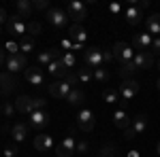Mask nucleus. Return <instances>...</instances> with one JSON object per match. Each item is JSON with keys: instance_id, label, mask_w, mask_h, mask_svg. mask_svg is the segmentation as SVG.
<instances>
[{"instance_id": "obj_1", "label": "nucleus", "mask_w": 160, "mask_h": 157, "mask_svg": "<svg viewBox=\"0 0 160 157\" xmlns=\"http://www.w3.org/2000/svg\"><path fill=\"white\" fill-rule=\"evenodd\" d=\"M66 15H68V19H73L75 24H81L88 17V7L83 2H79V0H73L66 7Z\"/></svg>"}, {"instance_id": "obj_2", "label": "nucleus", "mask_w": 160, "mask_h": 157, "mask_svg": "<svg viewBox=\"0 0 160 157\" xmlns=\"http://www.w3.org/2000/svg\"><path fill=\"white\" fill-rule=\"evenodd\" d=\"M139 89H141V85L137 83L135 79H126V81H122V85L118 87V94L122 96V102H130V100L139 94Z\"/></svg>"}, {"instance_id": "obj_3", "label": "nucleus", "mask_w": 160, "mask_h": 157, "mask_svg": "<svg viewBox=\"0 0 160 157\" xmlns=\"http://www.w3.org/2000/svg\"><path fill=\"white\" fill-rule=\"evenodd\" d=\"M111 51H113L115 60L120 62V64H122V62H130L132 58H135V49L130 47L128 43H124V40H120V43H115Z\"/></svg>"}, {"instance_id": "obj_4", "label": "nucleus", "mask_w": 160, "mask_h": 157, "mask_svg": "<svg viewBox=\"0 0 160 157\" xmlns=\"http://www.w3.org/2000/svg\"><path fill=\"white\" fill-rule=\"evenodd\" d=\"M7 30H9V34H13V36H19V38L28 34V25L22 21V17H19L17 13L9 17V21H7Z\"/></svg>"}, {"instance_id": "obj_5", "label": "nucleus", "mask_w": 160, "mask_h": 157, "mask_svg": "<svg viewBox=\"0 0 160 157\" xmlns=\"http://www.w3.org/2000/svg\"><path fill=\"white\" fill-rule=\"evenodd\" d=\"M83 62L88 68H100L102 66V51L98 47H88L83 51Z\"/></svg>"}, {"instance_id": "obj_6", "label": "nucleus", "mask_w": 160, "mask_h": 157, "mask_svg": "<svg viewBox=\"0 0 160 157\" xmlns=\"http://www.w3.org/2000/svg\"><path fill=\"white\" fill-rule=\"evenodd\" d=\"M77 125H79V130L83 134H90L94 130V125H96V121H94V115H92V110L83 109L79 115H77Z\"/></svg>"}, {"instance_id": "obj_7", "label": "nucleus", "mask_w": 160, "mask_h": 157, "mask_svg": "<svg viewBox=\"0 0 160 157\" xmlns=\"http://www.w3.org/2000/svg\"><path fill=\"white\" fill-rule=\"evenodd\" d=\"M152 34L149 32H141V34H135L132 38V49H135V53H143V51H149L152 47Z\"/></svg>"}, {"instance_id": "obj_8", "label": "nucleus", "mask_w": 160, "mask_h": 157, "mask_svg": "<svg viewBox=\"0 0 160 157\" xmlns=\"http://www.w3.org/2000/svg\"><path fill=\"white\" fill-rule=\"evenodd\" d=\"M28 68V60H26L24 53H17V55H9L7 58V70L9 72H19V70H24Z\"/></svg>"}, {"instance_id": "obj_9", "label": "nucleus", "mask_w": 160, "mask_h": 157, "mask_svg": "<svg viewBox=\"0 0 160 157\" xmlns=\"http://www.w3.org/2000/svg\"><path fill=\"white\" fill-rule=\"evenodd\" d=\"M47 21L51 25H56V28H64V25L68 24V15L62 9H49L47 11Z\"/></svg>"}, {"instance_id": "obj_10", "label": "nucleus", "mask_w": 160, "mask_h": 157, "mask_svg": "<svg viewBox=\"0 0 160 157\" xmlns=\"http://www.w3.org/2000/svg\"><path fill=\"white\" fill-rule=\"evenodd\" d=\"M71 89H73V87L66 83V81H53V83L49 85V94H51V96H53V98H64V100L68 98Z\"/></svg>"}, {"instance_id": "obj_11", "label": "nucleus", "mask_w": 160, "mask_h": 157, "mask_svg": "<svg viewBox=\"0 0 160 157\" xmlns=\"http://www.w3.org/2000/svg\"><path fill=\"white\" fill-rule=\"evenodd\" d=\"M132 62H135L137 70H148V68H152V66H154V55H152L149 51H143V53H135Z\"/></svg>"}, {"instance_id": "obj_12", "label": "nucleus", "mask_w": 160, "mask_h": 157, "mask_svg": "<svg viewBox=\"0 0 160 157\" xmlns=\"http://www.w3.org/2000/svg\"><path fill=\"white\" fill-rule=\"evenodd\" d=\"M15 87H17V81L11 72H0V96L11 94Z\"/></svg>"}, {"instance_id": "obj_13", "label": "nucleus", "mask_w": 160, "mask_h": 157, "mask_svg": "<svg viewBox=\"0 0 160 157\" xmlns=\"http://www.w3.org/2000/svg\"><path fill=\"white\" fill-rule=\"evenodd\" d=\"M60 49H56V47H51V49H45V51H41L38 53V66H49L51 62H56V60H60Z\"/></svg>"}, {"instance_id": "obj_14", "label": "nucleus", "mask_w": 160, "mask_h": 157, "mask_svg": "<svg viewBox=\"0 0 160 157\" xmlns=\"http://www.w3.org/2000/svg\"><path fill=\"white\" fill-rule=\"evenodd\" d=\"M30 125H32L34 130L47 127V125H49V115H47L45 110H34V113L30 115Z\"/></svg>"}, {"instance_id": "obj_15", "label": "nucleus", "mask_w": 160, "mask_h": 157, "mask_svg": "<svg viewBox=\"0 0 160 157\" xmlns=\"http://www.w3.org/2000/svg\"><path fill=\"white\" fill-rule=\"evenodd\" d=\"M73 153H75V138H73V132H71L58 146V157H71Z\"/></svg>"}, {"instance_id": "obj_16", "label": "nucleus", "mask_w": 160, "mask_h": 157, "mask_svg": "<svg viewBox=\"0 0 160 157\" xmlns=\"http://www.w3.org/2000/svg\"><path fill=\"white\" fill-rule=\"evenodd\" d=\"M124 15H126V21L130 25L141 24V19H143V11H141L139 7H135V4H128V7L124 9Z\"/></svg>"}, {"instance_id": "obj_17", "label": "nucleus", "mask_w": 160, "mask_h": 157, "mask_svg": "<svg viewBox=\"0 0 160 157\" xmlns=\"http://www.w3.org/2000/svg\"><path fill=\"white\" fill-rule=\"evenodd\" d=\"M13 104H15V110H17V113H22V115H32V98L30 96L24 94V96L17 98Z\"/></svg>"}, {"instance_id": "obj_18", "label": "nucleus", "mask_w": 160, "mask_h": 157, "mask_svg": "<svg viewBox=\"0 0 160 157\" xmlns=\"http://www.w3.org/2000/svg\"><path fill=\"white\" fill-rule=\"evenodd\" d=\"M47 70H49V74H51V76H56L58 81H62V79H64L66 74L71 72V70H68V68H66V66L62 64V60H56V62H51L49 66H47Z\"/></svg>"}, {"instance_id": "obj_19", "label": "nucleus", "mask_w": 160, "mask_h": 157, "mask_svg": "<svg viewBox=\"0 0 160 157\" xmlns=\"http://www.w3.org/2000/svg\"><path fill=\"white\" fill-rule=\"evenodd\" d=\"M86 38H88V34H86V30L81 28V24H73L71 25V30H68V40L71 43H86Z\"/></svg>"}, {"instance_id": "obj_20", "label": "nucleus", "mask_w": 160, "mask_h": 157, "mask_svg": "<svg viewBox=\"0 0 160 157\" xmlns=\"http://www.w3.org/2000/svg\"><path fill=\"white\" fill-rule=\"evenodd\" d=\"M34 149L37 151H51L53 149V138L51 136H47V134H38L37 138H34Z\"/></svg>"}, {"instance_id": "obj_21", "label": "nucleus", "mask_w": 160, "mask_h": 157, "mask_svg": "<svg viewBox=\"0 0 160 157\" xmlns=\"http://www.w3.org/2000/svg\"><path fill=\"white\" fill-rule=\"evenodd\" d=\"M26 79L30 81L32 85H43V70L38 68V66H28L26 68Z\"/></svg>"}, {"instance_id": "obj_22", "label": "nucleus", "mask_w": 160, "mask_h": 157, "mask_svg": "<svg viewBox=\"0 0 160 157\" xmlns=\"http://www.w3.org/2000/svg\"><path fill=\"white\" fill-rule=\"evenodd\" d=\"M130 121H132V119H128V115H126V109H118L115 113H113V123H115L120 130H126V127L130 125Z\"/></svg>"}, {"instance_id": "obj_23", "label": "nucleus", "mask_w": 160, "mask_h": 157, "mask_svg": "<svg viewBox=\"0 0 160 157\" xmlns=\"http://www.w3.org/2000/svg\"><path fill=\"white\" fill-rule=\"evenodd\" d=\"M11 136L15 142H24L26 136H28V125H24V123H15L11 127Z\"/></svg>"}, {"instance_id": "obj_24", "label": "nucleus", "mask_w": 160, "mask_h": 157, "mask_svg": "<svg viewBox=\"0 0 160 157\" xmlns=\"http://www.w3.org/2000/svg\"><path fill=\"white\" fill-rule=\"evenodd\" d=\"M145 28H148L149 34H160V13L149 15L148 21H145Z\"/></svg>"}, {"instance_id": "obj_25", "label": "nucleus", "mask_w": 160, "mask_h": 157, "mask_svg": "<svg viewBox=\"0 0 160 157\" xmlns=\"http://www.w3.org/2000/svg\"><path fill=\"white\" fill-rule=\"evenodd\" d=\"M145 127H148V117H145V115H137L135 119L130 121V130H132V132H135L137 136L143 132Z\"/></svg>"}, {"instance_id": "obj_26", "label": "nucleus", "mask_w": 160, "mask_h": 157, "mask_svg": "<svg viewBox=\"0 0 160 157\" xmlns=\"http://www.w3.org/2000/svg\"><path fill=\"white\" fill-rule=\"evenodd\" d=\"M118 72H120V76H122L124 81H126V79H130V76L137 72L135 62H132V60H130V62H122V64H120V70H118Z\"/></svg>"}, {"instance_id": "obj_27", "label": "nucleus", "mask_w": 160, "mask_h": 157, "mask_svg": "<svg viewBox=\"0 0 160 157\" xmlns=\"http://www.w3.org/2000/svg\"><path fill=\"white\" fill-rule=\"evenodd\" d=\"M32 9H34V7H32L30 0H19V2H17V15H19V17H30V15H32Z\"/></svg>"}, {"instance_id": "obj_28", "label": "nucleus", "mask_w": 160, "mask_h": 157, "mask_svg": "<svg viewBox=\"0 0 160 157\" xmlns=\"http://www.w3.org/2000/svg\"><path fill=\"white\" fill-rule=\"evenodd\" d=\"M83 100H86V96H83L81 89H71V94H68V98H66V102H68L71 106H79Z\"/></svg>"}, {"instance_id": "obj_29", "label": "nucleus", "mask_w": 160, "mask_h": 157, "mask_svg": "<svg viewBox=\"0 0 160 157\" xmlns=\"http://www.w3.org/2000/svg\"><path fill=\"white\" fill-rule=\"evenodd\" d=\"M17 45H19V51H24V55H26V53H30V51L34 49V38L26 34V36L19 38V43H17Z\"/></svg>"}, {"instance_id": "obj_30", "label": "nucleus", "mask_w": 160, "mask_h": 157, "mask_svg": "<svg viewBox=\"0 0 160 157\" xmlns=\"http://www.w3.org/2000/svg\"><path fill=\"white\" fill-rule=\"evenodd\" d=\"M102 98H105V102H109V104H115V102H120V94H118V89H113V87H107V89H102Z\"/></svg>"}, {"instance_id": "obj_31", "label": "nucleus", "mask_w": 160, "mask_h": 157, "mask_svg": "<svg viewBox=\"0 0 160 157\" xmlns=\"http://www.w3.org/2000/svg\"><path fill=\"white\" fill-rule=\"evenodd\" d=\"M94 79H96L98 83H109V70H107L105 66L94 68Z\"/></svg>"}, {"instance_id": "obj_32", "label": "nucleus", "mask_w": 160, "mask_h": 157, "mask_svg": "<svg viewBox=\"0 0 160 157\" xmlns=\"http://www.w3.org/2000/svg\"><path fill=\"white\" fill-rule=\"evenodd\" d=\"M92 76H94V72H92L88 66H86V68H79V70H77V79H79L81 83H90V81H92Z\"/></svg>"}, {"instance_id": "obj_33", "label": "nucleus", "mask_w": 160, "mask_h": 157, "mask_svg": "<svg viewBox=\"0 0 160 157\" xmlns=\"http://www.w3.org/2000/svg\"><path fill=\"white\" fill-rule=\"evenodd\" d=\"M41 32H43V25L38 24V21H30L28 24V36L37 38V36H41Z\"/></svg>"}, {"instance_id": "obj_34", "label": "nucleus", "mask_w": 160, "mask_h": 157, "mask_svg": "<svg viewBox=\"0 0 160 157\" xmlns=\"http://www.w3.org/2000/svg\"><path fill=\"white\" fill-rule=\"evenodd\" d=\"M0 109H2V115L9 119V117H13V113H15V104H11V102H4V104H0Z\"/></svg>"}, {"instance_id": "obj_35", "label": "nucleus", "mask_w": 160, "mask_h": 157, "mask_svg": "<svg viewBox=\"0 0 160 157\" xmlns=\"http://www.w3.org/2000/svg\"><path fill=\"white\" fill-rule=\"evenodd\" d=\"M60 60H62V64H64L66 68H73V66H75V55H73V53H62Z\"/></svg>"}, {"instance_id": "obj_36", "label": "nucleus", "mask_w": 160, "mask_h": 157, "mask_svg": "<svg viewBox=\"0 0 160 157\" xmlns=\"http://www.w3.org/2000/svg\"><path fill=\"white\" fill-rule=\"evenodd\" d=\"M45 104H47L45 98H32V113H34V110H43Z\"/></svg>"}, {"instance_id": "obj_37", "label": "nucleus", "mask_w": 160, "mask_h": 157, "mask_svg": "<svg viewBox=\"0 0 160 157\" xmlns=\"http://www.w3.org/2000/svg\"><path fill=\"white\" fill-rule=\"evenodd\" d=\"M62 81H66V83L71 85V87H73V85H77V83H79V79H77V72H68V74H66V76H64V79H62Z\"/></svg>"}, {"instance_id": "obj_38", "label": "nucleus", "mask_w": 160, "mask_h": 157, "mask_svg": "<svg viewBox=\"0 0 160 157\" xmlns=\"http://www.w3.org/2000/svg\"><path fill=\"white\" fill-rule=\"evenodd\" d=\"M4 51H9L11 55H17V51H19V45L11 40V43H7V45H4Z\"/></svg>"}, {"instance_id": "obj_39", "label": "nucleus", "mask_w": 160, "mask_h": 157, "mask_svg": "<svg viewBox=\"0 0 160 157\" xmlns=\"http://www.w3.org/2000/svg\"><path fill=\"white\" fill-rule=\"evenodd\" d=\"M32 7L38 9V11H45V9H49V2H47V0H34V2H32Z\"/></svg>"}, {"instance_id": "obj_40", "label": "nucleus", "mask_w": 160, "mask_h": 157, "mask_svg": "<svg viewBox=\"0 0 160 157\" xmlns=\"http://www.w3.org/2000/svg\"><path fill=\"white\" fill-rule=\"evenodd\" d=\"M75 149H77V153H88L90 151V145H88V140H79Z\"/></svg>"}, {"instance_id": "obj_41", "label": "nucleus", "mask_w": 160, "mask_h": 157, "mask_svg": "<svg viewBox=\"0 0 160 157\" xmlns=\"http://www.w3.org/2000/svg\"><path fill=\"white\" fill-rule=\"evenodd\" d=\"M149 53H152V55H154V53H160V38H154V40H152Z\"/></svg>"}, {"instance_id": "obj_42", "label": "nucleus", "mask_w": 160, "mask_h": 157, "mask_svg": "<svg viewBox=\"0 0 160 157\" xmlns=\"http://www.w3.org/2000/svg\"><path fill=\"white\" fill-rule=\"evenodd\" d=\"M15 155H17V146L15 145H9L4 149V157H15Z\"/></svg>"}, {"instance_id": "obj_43", "label": "nucleus", "mask_w": 160, "mask_h": 157, "mask_svg": "<svg viewBox=\"0 0 160 157\" xmlns=\"http://www.w3.org/2000/svg\"><path fill=\"white\" fill-rule=\"evenodd\" d=\"M130 4H135V7H139V9L143 11V9H148V7H149V0H132Z\"/></svg>"}, {"instance_id": "obj_44", "label": "nucleus", "mask_w": 160, "mask_h": 157, "mask_svg": "<svg viewBox=\"0 0 160 157\" xmlns=\"http://www.w3.org/2000/svg\"><path fill=\"white\" fill-rule=\"evenodd\" d=\"M113 60H115V55H113V51H102V64H105V62L109 64V62H113Z\"/></svg>"}, {"instance_id": "obj_45", "label": "nucleus", "mask_w": 160, "mask_h": 157, "mask_svg": "<svg viewBox=\"0 0 160 157\" xmlns=\"http://www.w3.org/2000/svg\"><path fill=\"white\" fill-rule=\"evenodd\" d=\"M113 151H115V146H102V153H100V157H111L113 155Z\"/></svg>"}, {"instance_id": "obj_46", "label": "nucleus", "mask_w": 160, "mask_h": 157, "mask_svg": "<svg viewBox=\"0 0 160 157\" xmlns=\"http://www.w3.org/2000/svg\"><path fill=\"white\" fill-rule=\"evenodd\" d=\"M122 4H120V2H113V4H109V11L111 13H115V15H118V13H122Z\"/></svg>"}, {"instance_id": "obj_47", "label": "nucleus", "mask_w": 160, "mask_h": 157, "mask_svg": "<svg viewBox=\"0 0 160 157\" xmlns=\"http://www.w3.org/2000/svg\"><path fill=\"white\" fill-rule=\"evenodd\" d=\"M7 17H9V15H7V11H4V9L0 7V28H2V24H7V21H9Z\"/></svg>"}, {"instance_id": "obj_48", "label": "nucleus", "mask_w": 160, "mask_h": 157, "mask_svg": "<svg viewBox=\"0 0 160 157\" xmlns=\"http://www.w3.org/2000/svg\"><path fill=\"white\" fill-rule=\"evenodd\" d=\"M7 62V55H4V49H0V66Z\"/></svg>"}, {"instance_id": "obj_49", "label": "nucleus", "mask_w": 160, "mask_h": 157, "mask_svg": "<svg viewBox=\"0 0 160 157\" xmlns=\"http://www.w3.org/2000/svg\"><path fill=\"white\" fill-rule=\"evenodd\" d=\"M130 157H139V155H137V151H132V153H130Z\"/></svg>"}, {"instance_id": "obj_50", "label": "nucleus", "mask_w": 160, "mask_h": 157, "mask_svg": "<svg viewBox=\"0 0 160 157\" xmlns=\"http://www.w3.org/2000/svg\"><path fill=\"white\" fill-rule=\"evenodd\" d=\"M158 89H160V79H158Z\"/></svg>"}, {"instance_id": "obj_51", "label": "nucleus", "mask_w": 160, "mask_h": 157, "mask_svg": "<svg viewBox=\"0 0 160 157\" xmlns=\"http://www.w3.org/2000/svg\"><path fill=\"white\" fill-rule=\"evenodd\" d=\"M158 153H160V142H158Z\"/></svg>"}, {"instance_id": "obj_52", "label": "nucleus", "mask_w": 160, "mask_h": 157, "mask_svg": "<svg viewBox=\"0 0 160 157\" xmlns=\"http://www.w3.org/2000/svg\"><path fill=\"white\" fill-rule=\"evenodd\" d=\"M158 68H160V60H158Z\"/></svg>"}, {"instance_id": "obj_53", "label": "nucleus", "mask_w": 160, "mask_h": 157, "mask_svg": "<svg viewBox=\"0 0 160 157\" xmlns=\"http://www.w3.org/2000/svg\"><path fill=\"white\" fill-rule=\"evenodd\" d=\"M0 32H2V28H0Z\"/></svg>"}, {"instance_id": "obj_54", "label": "nucleus", "mask_w": 160, "mask_h": 157, "mask_svg": "<svg viewBox=\"0 0 160 157\" xmlns=\"http://www.w3.org/2000/svg\"><path fill=\"white\" fill-rule=\"evenodd\" d=\"M0 113H2V109H0Z\"/></svg>"}]
</instances>
